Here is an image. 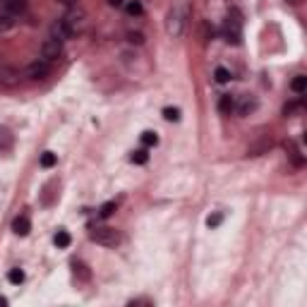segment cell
Returning <instances> with one entry per match:
<instances>
[{
	"instance_id": "12",
	"label": "cell",
	"mask_w": 307,
	"mask_h": 307,
	"mask_svg": "<svg viewBox=\"0 0 307 307\" xmlns=\"http://www.w3.org/2000/svg\"><path fill=\"white\" fill-rule=\"evenodd\" d=\"M2 5H5V12L12 17H17L27 10V0H2Z\"/></svg>"
},
{
	"instance_id": "9",
	"label": "cell",
	"mask_w": 307,
	"mask_h": 307,
	"mask_svg": "<svg viewBox=\"0 0 307 307\" xmlns=\"http://www.w3.org/2000/svg\"><path fill=\"white\" fill-rule=\"evenodd\" d=\"M17 84H20V70H15V67H10V65H2V67H0V86L12 89V86H17Z\"/></svg>"
},
{
	"instance_id": "1",
	"label": "cell",
	"mask_w": 307,
	"mask_h": 307,
	"mask_svg": "<svg viewBox=\"0 0 307 307\" xmlns=\"http://www.w3.org/2000/svg\"><path fill=\"white\" fill-rule=\"evenodd\" d=\"M190 17H192V7H190V2H187V0L178 2V5L168 12V17H166L168 36H170V39H180V36L185 34L187 24H190Z\"/></svg>"
},
{
	"instance_id": "24",
	"label": "cell",
	"mask_w": 307,
	"mask_h": 307,
	"mask_svg": "<svg viewBox=\"0 0 307 307\" xmlns=\"http://www.w3.org/2000/svg\"><path fill=\"white\" fill-rule=\"evenodd\" d=\"M142 144H144V146H156V144H159V135L151 132V130L142 132Z\"/></svg>"
},
{
	"instance_id": "16",
	"label": "cell",
	"mask_w": 307,
	"mask_h": 307,
	"mask_svg": "<svg viewBox=\"0 0 307 307\" xmlns=\"http://www.w3.org/2000/svg\"><path fill=\"white\" fill-rule=\"evenodd\" d=\"M53 243H56V247L65 250V247H70L72 238H70V233H67V230H58L56 235H53Z\"/></svg>"
},
{
	"instance_id": "26",
	"label": "cell",
	"mask_w": 307,
	"mask_h": 307,
	"mask_svg": "<svg viewBox=\"0 0 307 307\" xmlns=\"http://www.w3.org/2000/svg\"><path fill=\"white\" fill-rule=\"evenodd\" d=\"M214 80L219 84H228L230 82V72H228L225 67H216V70H214Z\"/></svg>"
},
{
	"instance_id": "28",
	"label": "cell",
	"mask_w": 307,
	"mask_h": 307,
	"mask_svg": "<svg viewBox=\"0 0 307 307\" xmlns=\"http://www.w3.org/2000/svg\"><path fill=\"white\" fill-rule=\"evenodd\" d=\"M164 118L168 123H178L180 120V111L178 108H164Z\"/></svg>"
},
{
	"instance_id": "20",
	"label": "cell",
	"mask_w": 307,
	"mask_h": 307,
	"mask_svg": "<svg viewBox=\"0 0 307 307\" xmlns=\"http://www.w3.org/2000/svg\"><path fill=\"white\" fill-rule=\"evenodd\" d=\"M12 29H15V17L7 15V12H2V15H0V34H7V31H12Z\"/></svg>"
},
{
	"instance_id": "7",
	"label": "cell",
	"mask_w": 307,
	"mask_h": 307,
	"mask_svg": "<svg viewBox=\"0 0 307 307\" xmlns=\"http://www.w3.org/2000/svg\"><path fill=\"white\" fill-rule=\"evenodd\" d=\"M51 36H53V39H58V41H62V43H65L67 39H72V36H77V31H75V29L70 27V24H67V22H65L62 17H60V20H56V22L51 24Z\"/></svg>"
},
{
	"instance_id": "8",
	"label": "cell",
	"mask_w": 307,
	"mask_h": 307,
	"mask_svg": "<svg viewBox=\"0 0 307 307\" xmlns=\"http://www.w3.org/2000/svg\"><path fill=\"white\" fill-rule=\"evenodd\" d=\"M271 146H274V137H271V135H262L259 140L252 142L250 146H247V156H262V154H266Z\"/></svg>"
},
{
	"instance_id": "22",
	"label": "cell",
	"mask_w": 307,
	"mask_h": 307,
	"mask_svg": "<svg viewBox=\"0 0 307 307\" xmlns=\"http://www.w3.org/2000/svg\"><path fill=\"white\" fill-rule=\"evenodd\" d=\"M39 164H41V168H53L58 164V156L53 151H43L41 159H39Z\"/></svg>"
},
{
	"instance_id": "32",
	"label": "cell",
	"mask_w": 307,
	"mask_h": 307,
	"mask_svg": "<svg viewBox=\"0 0 307 307\" xmlns=\"http://www.w3.org/2000/svg\"><path fill=\"white\" fill-rule=\"evenodd\" d=\"M60 5H65V7H75V5H80V0H56Z\"/></svg>"
},
{
	"instance_id": "15",
	"label": "cell",
	"mask_w": 307,
	"mask_h": 307,
	"mask_svg": "<svg viewBox=\"0 0 307 307\" xmlns=\"http://www.w3.org/2000/svg\"><path fill=\"white\" fill-rule=\"evenodd\" d=\"M235 108V99L230 96V94H224L221 99H219V113H224V115H230Z\"/></svg>"
},
{
	"instance_id": "3",
	"label": "cell",
	"mask_w": 307,
	"mask_h": 307,
	"mask_svg": "<svg viewBox=\"0 0 307 307\" xmlns=\"http://www.w3.org/2000/svg\"><path fill=\"white\" fill-rule=\"evenodd\" d=\"M224 39L228 43H233V46H238L240 43V17H238V12H233V15H228V20L224 22Z\"/></svg>"
},
{
	"instance_id": "6",
	"label": "cell",
	"mask_w": 307,
	"mask_h": 307,
	"mask_svg": "<svg viewBox=\"0 0 307 307\" xmlns=\"http://www.w3.org/2000/svg\"><path fill=\"white\" fill-rule=\"evenodd\" d=\"M51 75V62H46V60H34V62H29L27 67V77L29 80H34V82H39V80H46Z\"/></svg>"
},
{
	"instance_id": "34",
	"label": "cell",
	"mask_w": 307,
	"mask_h": 307,
	"mask_svg": "<svg viewBox=\"0 0 307 307\" xmlns=\"http://www.w3.org/2000/svg\"><path fill=\"white\" fill-rule=\"evenodd\" d=\"M123 2H125V0H108V5H111V7H120Z\"/></svg>"
},
{
	"instance_id": "21",
	"label": "cell",
	"mask_w": 307,
	"mask_h": 307,
	"mask_svg": "<svg viewBox=\"0 0 307 307\" xmlns=\"http://www.w3.org/2000/svg\"><path fill=\"white\" fill-rule=\"evenodd\" d=\"M130 161H132L135 166H144V164L149 161V151H146V149H137V151H132Z\"/></svg>"
},
{
	"instance_id": "36",
	"label": "cell",
	"mask_w": 307,
	"mask_h": 307,
	"mask_svg": "<svg viewBox=\"0 0 307 307\" xmlns=\"http://www.w3.org/2000/svg\"><path fill=\"white\" fill-rule=\"evenodd\" d=\"M286 2H290V5H300L303 0H286Z\"/></svg>"
},
{
	"instance_id": "4",
	"label": "cell",
	"mask_w": 307,
	"mask_h": 307,
	"mask_svg": "<svg viewBox=\"0 0 307 307\" xmlns=\"http://www.w3.org/2000/svg\"><path fill=\"white\" fill-rule=\"evenodd\" d=\"M62 56V41H58V39H46L43 43H41V60H46V62H56L58 58Z\"/></svg>"
},
{
	"instance_id": "5",
	"label": "cell",
	"mask_w": 307,
	"mask_h": 307,
	"mask_svg": "<svg viewBox=\"0 0 307 307\" xmlns=\"http://www.w3.org/2000/svg\"><path fill=\"white\" fill-rule=\"evenodd\" d=\"M62 20H65V22H67L70 27H72L75 31H77V34H80V31L84 29V24H86V12H84L80 5H75V7H70V10H67V12L62 15Z\"/></svg>"
},
{
	"instance_id": "27",
	"label": "cell",
	"mask_w": 307,
	"mask_h": 307,
	"mask_svg": "<svg viewBox=\"0 0 307 307\" xmlns=\"http://www.w3.org/2000/svg\"><path fill=\"white\" fill-rule=\"evenodd\" d=\"M127 41H130L132 46H142V43H144V34H142V31H127Z\"/></svg>"
},
{
	"instance_id": "35",
	"label": "cell",
	"mask_w": 307,
	"mask_h": 307,
	"mask_svg": "<svg viewBox=\"0 0 307 307\" xmlns=\"http://www.w3.org/2000/svg\"><path fill=\"white\" fill-rule=\"evenodd\" d=\"M0 307H7V298L5 295H0Z\"/></svg>"
},
{
	"instance_id": "19",
	"label": "cell",
	"mask_w": 307,
	"mask_h": 307,
	"mask_svg": "<svg viewBox=\"0 0 307 307\" xmlns=\"http://www.w3.org/2000/svg\"><path fill=\"white\" fill-rule=\"evenodd\" d=\"M290 89H293L295 94H305L307 91V77L305 75H295L293 82H290Z\"/></svg>"
},
{
	"instance_id": "2",
	"label": "cell",
	"mask_w": 307,
	"mask_h": 307,
	"mask_svg": "<svg viewBox=\"0 0 307 307\" xmlns=\"http://www.w3.org/2000/svg\"><path fill=\"white\" fill-rule=\"evenodd\" d=\"M89 238L96 243V245H103V247H118L123 243V235L120 230H115L111 225H96L89 230Z\"/></svg>"
},
{
	"instance_id": "31",
	"label": "cell",
	"mask_w": 307,
	"mask_h": 307,
	"mask_svg": "<svg viewBox=\"0 0 307 307\" xmlns=\"http://www.w3.org/2000/svg\"><path fill=\"white\" fill-rule=\"evenodd\" d=\"M221 221H224V214H211V216L206 219V225H209V228H219Z\"/></svg>"
},
{
	"instance_id": "23",
	"label": "cell",
	"mask_w": 307,
	"mask_h": 307,
	"mask_svg": "<svg viewBox=\"0 0 307 307\" xmlns=\"http://www.w3.org/2000/svg\"><path fill=\"white\" fill-rule=\"evenodd\" d=\"M113 214H115V202H106L99 206V219H111Z\"/></svg>"
},
{
	"instance_id": "14",
	"label": "cell",
	"mask_w": 307,
	"mask_h": 307,
	"mask_svg": "<svg viewBox=\"0 0 307 307\" xmlns=\"http://www.w3.org/2000/svg\"><path fill=\"white\" fill-rule=\"evenodd\" d=\"M288 159L293 161V166H295V168H303V166H305V159H303L300 149H298L293 142H288Z\"/></svg>"
},
{
	"instance_id": "33",
	"label": "cell",
	"mask_w": 307,
	"mask_h": 307,
	"mask_svg": "<svg viewBox=\"0 0 307 307\" xmlns=\"http://www.w3.org/2000/svg\"><path fill=\"white\" fill-rule=\"evenodd\" d=\"M130 305H151V303H149V300H140V298H137V300H130Z\"/></svg>"
},
{
	"instance_id": "11",
	"label": "cell",
	"mask_w": 307,
	"mask_h": 307,
	"mask_svg": "<svg viewBox=\"0 0 307 307\" xmlns=\"http://www.w3.org/2000/svg\"><path fill=\"white\" fill-rule=\"evenodd\" d=\"M29 230H31V221H29L27 216H17V219L12 221V233H15V235L24 238V235H29Z\"/></svg>"
},
{
	"instance_id": "13",
	"label": "cell",
	"mask_w": 307,
	"mask_h": 307,
	"mask_svg": "<svg viewBox=\"0 0 307 307\" xmlns=\"http://www.w3.org/2000/svg\"><path fill=\"white\" fill-rule=\"evenodd\" d=\"M12 144H15V135H12L7 127L0 125V151H10Z\"/></svg>"
},
{
	"instance_id": "17",
	"label": "cell",
	"mask_w": 307,
	"mask_h": 307,
	"mask_svg": "<svg viewBox=\"0 0 307 307\" xmlns=\"http://www.w3.org/2000/svg\"><path fill=\"white\" fill-rule=\"evenodd\" d=\"M72 269H75V276H77L80 281L91 279V271H89V266H86L84 262H72Z\"/></svg>"
},
{
	"instance_id": "30",
	"label": "cell",
	"mask_w": 307,
	"mask_h": 307,
	"mask_svg": "<svg viewBox=\"0 0 307 307\" xmlns=\"http://www.w3.org/2000/svg\"><path fill=\"white\" fill-rule=\"evenodd\" d=\"M298 108H303V103H300V101H290V103L283 106V115H293Z\"/></svg>"
},
{
	"instance_id": "10",
	"label": "cell",
	"mask_w": 307,
	"mask_h": 307,
	"mask_svg": "<svg viewBox=\"0 0 307 307\" xmlns=\"http://www.w3.org/2000/svg\"><path fill=\"white\" fill-rule=\"evenodd\" d=\"M257 106H259V103H257V99L250 96V94H245V96H240V101L235 103V108H233V111H238L240 115H250V113L257 111Z\"/></svg>"
},
{
	"instance_id": "29",
	"label": "cell",
	"mask_w": 307,
	"mask_h": 307,
	"mask_svg": "<svg viewBox=\"0 0 307 307\" xmlns=\"http://www.w3.org/2000/svg\"><path fill=\"white\" fill-rule=\"evenodd\" d=\"M211 36H214V29H211V24H209V22H202V41L206 43Z\"/></svg>"
},
{
	"instance_id": "25",
	"label": "cell",
	"mask_w": 307,
	"mask_h": 307,
	"mask_svg": "<svg viewBox=\"0 0 307 307\" xmlns=\"http://www.w3.org/2000/svg\"><path fill=\"white\" fill-rule=\"evenodd\" d=\"M7 281H10L12 286H20V283L24 281V271H22V269H10V271H7Z\"/></svg>"
},
{
	"instance_id": "18",
	"label": "cell",
	"mask_w": 307,
	"mask_h": 307,
	"mask_svg": "<svg viewBox=\"0 0 307 307\" xmlns=\"http://www.w3.org/2000/svg\"><path fill=\"white\" fill-rule=\"evenodd\" d=\"M125 12H127L130 17H142V15H144V5H142L140 0H130V2L125 5Z\"/></svg>"
}]
</instances>
